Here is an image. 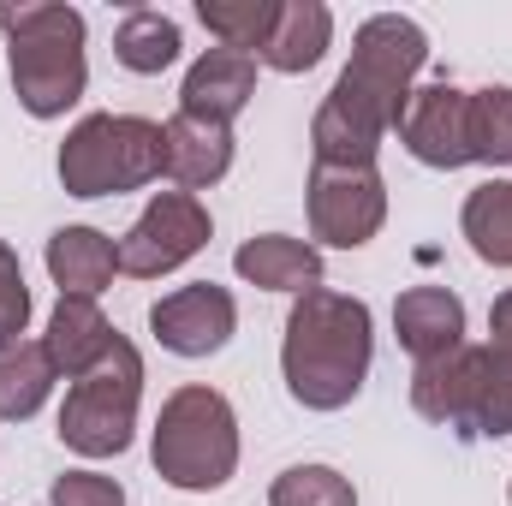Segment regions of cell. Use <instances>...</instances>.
<instances>
[{
	"label": "cell",
	"instance_id": "obj_14",
	"mask_svg": "<svg viewBox=\"0 0 512 506\" xmlns=\"http://www.w3.org/2000/svg\"><path fill=\"white\" fill-rule=\"evenodd\" d=\"M161 143H167V179L179 191H203L215 179H227L233 167V126H209V120H191V114H173L161 126Z\"/></svg>",
	"mask_w": 512,
	"mask_h": 506
},
{
	"label": "cell",
	"instance_id": "obj_5",
	"mask_svg": "<svg viewBox=\"0 0 512 506\" xmlns=\"http://www.w3.org/2000/svg\"><path fill=\"white\" fill-rule=\"evenodd\" d=\"M161 167H167V143L161 126L143 114H90L60 143V185L72 197L143 191L149 179H161Z\"/></svg>",
	"mask_w": 512,
	"mask_h": 506
},
{
	"label": "cell",
	"instance_id": "obj_26",
	"mask_svg": "<svg viewBox=\"0 0 512 506\" xmlns=\"http://www.w3.org/2000/svg\"><path fill=\"white\" fill-rule=\"evenodd\" d=\"M24 322H30V286H24L18 256L0 245V352H12L24 340Z\"/></svg>",
	"mask_w": 512,
	"mask_h": 506
},
{
	"label": "cell",
	"instance_id": "obj_4",
	"mask_svg": "<svg viewBox=\"0 0 512 506\" xmlns=\"http://www.w3.org/2000/svg\"><path fill=\"white\" fill-rule=\"evenodd\" d=\"M155 471L185 495H209L239 471V417L215 387H179L155 417Z\"/></svg>",
	"mask_w": 512,
	"mask_h": 506
},
{
	"label": "cell",
	"instance_id": "obj_2",
	"mask_svg": "<svg viewBox=\"0 0 512 506\" xmlns=\"http://www.w3.org/2000/svg\"><path fill=\"white\" fill-rule=\"evenodd\" d=\"M376 334H370V304L346 292H304L286 316L280 340V376L286 393L304 411H340L358 399L370 376Z\"/></svg>",
	"mask_w": 512,
	"mask_h": 506
},
{
	"label": "cell",
	"instance_id": "obj_10",
	"mask_svg": "<svg viewBox=\"0 0 512 506\" xmlns=\"http://www.w3.org/2000/svg\"><path fill=\"white\" fill-rule=\"evenodd\" d=\"M399 143L423 161V167H471V90L459 84H423L411 90L405 114H399Z\"/></svg>",
	"mask_w": 512,
	"mask_h": 506
},
{
	"label": "cell",
	"instance_id": "obj_19",
	"mask_svg": "<svg viewBox=\"0 0 512 506\" xmlns=\"http://www.w3.org/2000/svg\"><path fill=\"white\" fill-rule=\"evenodd\" d=\"M54 381H60V370H54L48 346H42V340H18L12 352H0V417H6V423L36 417V411L48 405Z\"/></svg>",
	"mask_w": 512,
	"mask_h": 506
},
{
	"label": "cell",
	"instance_id": "obj_21",
	"mask_svg": "<svg viewBox=\"0 0 512 506\" xmlns=\"http://www.w3.org/2000/svg\"><path fill=\"white\" fill-rule=\"evenodd\" d=\"M471 251L495 268H512V179H489L465 197V215H459Z\"/></svg>",
	"mask_w": 512,
	"mask_h": 506
},
{
	"label": "cell",
	"instance_id": "obj_17",
	"mask_svg": "<svg viewBox=\"0 0 512 506\" xmlns=\"http://www.w3.org/2000/svg\"><path fill=\"white\" fill-rule=\"evenodd\" d=\"M48 274H54L60 298H96L120 274V245L96 227H60L48 239Z\"/></svg>",
	"mask_w": 512,
	"mask_h": 506
},
{
	"label": "cell",
	"instance_id": "obj_20",
	"mask_svg": "<svg viewBox=\"0 0 512 506\" xmlns=\"http://www.w3.org/2000/svg\"><path fill=\"white\" fill-rule=\"evenodd\" d=\"M179 24L167 18V12H155V6H137L120 18V30H114V60L137 72V78H155V72H167L173 60H179Z\"/></svg>",
	"mask_w": 512,
	"mask_h": 506
},
{
	"label": "cell",
	"instance_id": "obj_8",
	"mask_svg": "<svg viewBox=\"0 0 512 506\" xmlns=\"http://www.w3.org/2000/svg\"><path fill=\"white\" fill-rule=\"evenodd\" d=\"M203 245H209V209L191 191H161L131 221L126 239H120V274H131V280H161L179 262H191Z\"/></svg>",
	"mask_w": 512,
	"mask_h": 506
},
{
	"label": "cell",
	"instance_id": "obj_15",
	"mask_svg": "<svg viewBox=\"0 0 512 506\" xmlns=\"http://www.w3.org/2000/svg\"><path fill=\"white\" fill-rule=\"evenodd\" d=\"M48 358H54V370L66 381L90 376L102 358H108V346H114V322L102 316V304L96 298H60L54 304V316H48Z\"/></svg>",
	"mask_w": 512,
	"mask_h": 506
},
{
	"label": "cell",
	"instance_id": "obj_12",
	"mask_svg": "<svg viewBox=\"0 0 512 506\" xmlns=\"http://www.w3.org/2000/svg\"><path fill=\"white\" fill-rule=\"evenodd\" d=\"M256 96V60L251 54H233V48H209L191 72H185V90H179V114L191 120H209V126H233Z\"/></svg>",
	"mask_w": 512,
	"mask_h": 506
},
{
	"label": "cell",
	"instance_id": "obj_3",
	"mask_svg": "<svg viewBox=\"0 0 512 506\" xmlns=\"http://www.w3.org/2000/svg\"><path fill=\"white\" fill-rule=\"evenodd\" d=\"M0 36H6V66L24 114L60 120L84 84V12L78 6H6L0 0Z\"/></svg>",
	"mask_w": 512,
	"mask_h": 506
},
{
	"label": "cell",
	"instance_id": "obj_23",
	"mask_svg": "<svg viewBox=\"0 0 512 506\" xmlns=\"http://www.w3.org/2000/svg\"><path fill=\"white\" fill-rule=\"evenodd\" d=\"M471 161H483V167H507L512 161V90L507 84L471 90Z\"/></svg>",
	"mask_w": 512,
	"mask_h": 506
},
{
	"label": "cell",
	"instance_id": "obj_24",
	"mask_svg": "<svg viewBox=\"0 0 512 506\" xmlns=\"http://www.w3.org/2000/svg\"><path fill=\"white\" fill-rule=\"evenodd\" d=\"M268 506H358V489L334 465H292L274 477Z\"/></svg>",
	"mask_w": 512,
	"mask_h": 506
},
{
	"label": "cell",
	"instance_id": "obj_1",
	"mask_svg": "<svg viewBox=\"0 0 512 506\" xmlns=\"http://www.w3.org/2000/svg\"><path fill=\"white\" fill-rule=\"evenodd\" d=\"M429 60V36L423 24L376 12L358 24L352 36V66L334 78L328 102L310 120V149L322 167H376L382 137L399 126L405 102H411V78Z\"/></svg>",
	"mask_w": 512,
	"mask_h": 506
},
{
	"label": "cell",
	"instance_id": "obj_9",
	"mask_svg": "<svg viewBox=\"0 0 512 506\" xmlns=\"http://www.w3.org/2000/svg\"><path fill=\"white\" fill-rule=\"evenodd\" d=\"M149 328H155V340L173 358H215L233 340V328H239V304H233L227 286L197 280V286H179V292L155 298Z\"/></svg>",
	"mask_w": 512,
	"mask_h": 506
},
{
	"label": "cell",
	"instance_id": "obj_11",
	"mask_svg": "<svg viewBox=\"0 0 512 506\" xmlns=\"http://www.w3.org/2000/svg\"><path fill=\"white\" fill-rule=\"evenodd\" d=\"M477 376H483V346H453L429 364H417L411 376V405L417 417L471 435V411H477Z\"/></svg>",
	"mask_w": 512,
	"mask_h": 506
},
{
	"label": "cell",
	"instance_id": "obj_16",
	"mask_svg": "<svg viewBox=\"0 0 512 506\" xmlns=\"http://www.w3.org/2000/svg\"><path fill=\"white\" fill-rule=\"evenodd\" d=\"M233 268L251 286H262V292H292V298L322 292V251L304 245V239H292V233H262L251 245H239Z\"/></svg>",
	"mask_w": 512,
	"mask_h": 506
},
{
	"label": "cell",
	"instance_id": "obj_28",
	"mask_svg": "<svg viewBox=\"0 0 512 506\" xmlns=\"http://www.w3.org/2000/svg\"><path fill=\"white\" fill-rule=\"evenodd\" d=\"M489 334H495L489 346L512 358V292H501V298H495V310H489Z\"/></svg>",
	"mask_w": 512,
	"mask_h": 506
},
{
	"label": "cell",
	"instance_id": "obj_27",
	"mask_svg": "<svg viewBox=\"0 0 512 506\" xmlns=\"http://www.w3.org/2000/svg\"><path fill=\"white\" fill-rule=\"evenodd\" d=\"M48 506H126V489L102 471H66L48 489Z\"/></svg>",
	"mask_w": 512,
	"mask_h": 506
},
{
	"label": "cell",
	"instance_id": "obj_25",
	"mask_svg": "<svg viewBox=\"0 0 512 506\" xmlns=\"http://www.w3.org/2000/svg\"><path fill=\"white\" fill-rule=\"evenodd\" d=\"M471 435H489V441L512 435V358L495 352V346H483V376H477Z\"/></svg>",
	"mask_w": 512,
	"mask_h": 506
},
{
	"label": "cell",
	"instance_id": "obj_18",
	"mask_svg": "<svg viewBox=\"0 0 512 506\" xmlns=\"http://www.w3.org/2000/svg\"><path fill=\"white\" fill-rule=\"evenodd\" d=\"M328 42H334V12L322 0H280L274 30H268L256 60L274 66V72H310L328 54Z\"/></svg>",
	"mask_w": 512,
	"mask_h": 506
},
{
	"label": "cell",
	"instance_id": "obj_7",
	"mask_svg": "<svg viewBox=\"0 0 512 506\" xmlns=\"http://www.w3.org/2000/svg\"><path fill=\"white\" fill-rule=\"evenodd\" d=\"M387 185L376 167H310V233L334 251H358L382 233Z\"/></svg>",
	"mask_w": 512,
	"mask_h": 506
},
{
	"label": "cell",
	"instance_id": "obj_13",
	"mask_svg": "<svg viewBox=\"0 0 512 506\" xmlns=\"http://www.w3.org/2000/svg\"><path fill=\"white\" fill-rule=\"evenodd\" d=\"M393 334L417 364H429V358L465 346V304L447 286H411L393 304Z\"/></svg>",
	"mask_w": 512,
	"mask_h": 506
},
{
	"label": "cell",
	"instance_id": "obj_6",
	"mask_svg": "<svg viewBox=\"0 0 512 506\" xmlns=\"http://www.w3.org/2000/svg\"><path fill=\"white\" fill-rule=\"evenodd\" d=\"M137 399H143V358L126 334H114L108 358L90 376L72 381V393L60 405V441L84 459L126 453L131 429H137Z\"/></svg>",
	"mask_w": 512,
	"mask_h": 506
},
{
	"label": "cell",
	"instance_id": "obj_22",
	"mask_svg": "<svg viewBox=\"0 0 512 506\" xmlns=\"http://www.w3.org/2000/svg\"><path fill=\"white\" fill-rule=\"evenodd\" d=\"M274 12H280V0H203L197 6L209 36H221V48H233V54H251V48L262 54V42L274 30Z\"/></svg>",
	"mask_w": 512,
	"mask_h": 506
}]
</instances>
